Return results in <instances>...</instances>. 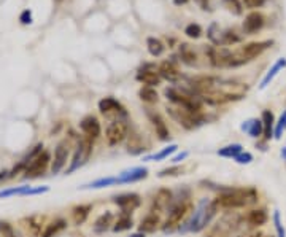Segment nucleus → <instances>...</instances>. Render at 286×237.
<instances>
[{
	"label": "nucleus",
	"mask_w": 286,
	"mask_h": 237,
	"mask_svg": "<svg viewBox=\"0 0 286 237\" xmlns=\"http://www.w3.org/2000/svg\"><path fill=\"white\" fill-rule=\"evenodd\" d=\"M258 198L255 188H227L213 199V204L218 210H237L256 204Z\"/></svg>",
	"instance_id": "f257e3e1"
},
{
	"label": "nucleus",
	"mask_w": 286,
	"mask_h": 237,
	"mask_svg": "<svg viewBox=\"0 0 286 237\" xmlns=\"http://www.w3.org/2000/svg\"><path fill=\"white\" fill-rule=\"evenodd\" d=\"M216 212H218V209L215 207L213 201L207 199V198L201 199V202L197 204V207L193 213L191 220L184 224V228H180V231H191V232L204 231L216 217Z\"/></svg>",
	"instance_id": "f03ea898"
},
{
	"label": "nucleus",
	"mask_w": 286,
	"mask_h": 237,
	"mask_svg": "<svg viewBox=\"0 0 286 237\" xmlns=\"http://www.w3.org/2000/svg\"><path fill=\"white\" fill-rule=\"evenodd\" d=\"M164 96L175 107H180V109L193 113H202V101L199 99V96H196L188 88H173V86H170L164 91Z\"/></svg>",
	"instance_id": "7ed1b4c3"
},
{
	"label": "nucleus",
	"mask_w": 286,
	"mask_h": 237,
	"mask_svg": "<svg viewBox=\"0 0 286 237\" xmlns=\"http://www.w3.org/2000/svg\"><path fill=\"white\" fill-rule=\"evenodd\" d=\"M273 45L272 40H266V41H253L248 43V45L242 46L237 51H232V56H230V67H240L245 66V64L255 61L258 56H261L264 51L269 50Z\"/></svg>",
	"instance_id": "20e7f679"
},
{
	"label": "nucleus",
	"mask_w": 286,
	"mask_h": 237,
	"mask_svg": "<svg viewBox=\"0 0 286 237\" xmlns=\"http://www.w3.org/2000/svg\"><path fill=\"white\" fill-rule=\"evenodd\" d=\"M244 224V217L237 213H227L210 226L205 237H232Z\"/></svg>",
	"instance_id": "39448f33"
},
{
	"label": "nucleus",
	"mask_w": 286,
	"mask_h": 237,
	"mask_svg": "<svg viewBox=\"0 0 286 237\" xmlns=\"http://www.w3.org/2000/svg\"><path fill=\"white\" fill-rule=\"evenodd\" d=\"M167 113L170 115V118L173 121H177L181 127H184L186 131H194L199 126H202L205 123V116L202 113H193L188 110H183L180 107H167Z\"/></svg>",
	"instance_id": "423d86ee"
},
{
	"label": "nucleus",
	"mask_w": 286,
	"mask_h": 237,
	"mask_svg": "<svg viewBox=\"0 0 286 237\" xmlns=\"http://www.w3.org/2000/svg\"><path fill=\"white\" fill-rule=\"evenodd\" d=\"M194 209L191 201H180L178 204H175L169 209V217L166 223L162 224V231L164 232H173L177 228H180L181 221L188 217L191 210Z\"/></svg>",
	"instance_id": "0eeeda50"
},
{
	"label": "nucleus",
	"mask_w": 286,
	"mask_h": 237,
	"mask_svg": "<svg viewBox=\"0 0 286 237\" xmlns=\"http://www.w3.org/2000/svg\"><path fill=\"white\" fill-rule=\"evenodd\" d=\"M94 140L91 138H87V137H83L78 145H76L75 148V152H73V156H72V161H70V164L69 167L65 169V175H70L73 174L75 170H78L80 167H83L87 161H89L92 152H94Z\"/></svg>",
	"instance_id": "6e6552de"
},
{
	"label": "nucleus",
	"mask_w": 286,
	"mask_h": 237,
	"mask_svg": "<svg viewBox=\"0 0 286 237\" xmlns=\"http://www.w3.org/2000/svg\"><path fill=\"white\" fill-rule=\"evenodd\" d=\"M99 112L112 121H124L127 118L126 107L115 98H104L99 101Z\"/></svg>",
	"instance_id": "1a4fd4ad"
},
{
	"label": "nucleus",
	"mask_w": 286,
	"mask_h": 237,
	"mask_svg": "<svg viewBox=\"0 0 286 237\" xmlns=\"http://www.w3.org/2000/svg\"><path fill=\"white\" fill-rule=\"evenodd\" d=\"M51 166V155L46 152V150H43V152L35 158L32 159L29 166L24 169V178L26 180H32V178H38L41 177L45 172L48 170V167Z\"/></svg>",
	"instance_id": "9d476101"
},
{
	"label": "nucleus",
	"mask_w": 286,
	"mask_h": 237,
	"mask_svg": "<svg viewBox=\"0 0 286 237\" xmlns=\"http://www.w3.org/2000/svg\"><path fill=\"white\" fill-rule=\"evenodd\" d=\"M105 137L110 147H116L119 144H123L129 137V124L126 121H112L107 126Z\"/></svg>",
	"instance_id": "9b49d317"
},
{
	"label": "nucleus",
	"mask_w": 286,
	"mask_h": 237,
	"mask_svg": "<svg viewBox=\"0 0 286 237\" xmlns=\"http://www.w3.org/2000/svg\"><path fill=\"white\" fill-rule=\"evenodd\" d=\"M69 156H70V142L67 138H64L56 145V148H54V158L51 159V166H50L51 174L54 175L59 174L65 167V164H67Z\"/></svg>",
	"instance_id": "f8f14e48"
},
{
	"label": "nucleus",
	"mask_w": 286,
	"mask_h": 237,
	"mask_svg": "<svg viewBox=\"0 0 286 237\" xmlns=\"http://www.w3.org/2000/svg\"><path fill=\"white\" fill-rule=\"evenodd\" d=\"M208 61L213 67L216 69H230V56H232V51H229L226 46H212L207 51Z\"/></svg>",
	"instance_id": "ddd939ff"
},
{
	"label": "nucleus",
	"mask_w": 286,
	"mask_h": 237,
	"mask_svg": "<svg viewBox=\"0 0 286 237\" xmlns=\"http://www.w3.org/2000/svg\"><path fill=\"white\" fill-rule=\"evenodd\" d=\"M137 81L143 83L145 86H151V88H156L158 84H161V77L158 73V67L155 66V64H143V66L138 69L137 75H135Z\"/></svg>",
	"instance_id": "4468645a"
},
{
	"label": "nucleus",
	"mask_w": 286,
	"mask_h": 237,
	"mask_svg": "<svg viewBox=\"0 0 286 237\" xmlns=\"http://www.w3.org/2000/svg\"><path fill=\"white\" fill-rule=\"evenodd\" d=\"M112 201H113V204H116V206L121 209V212L129 213V215L137 207H140V204H141V199L137 193H124V195L115 196Z\"/></svg>",
	"instance_id": "2eb2a0df"
},
{
	"label": "nucleus",
	"mask_w": 286,
	"mask_h": 237,
	"mask_svg": "<svg viewBox=\"0 0 286 237\" xmlns=\"http://www.w3.org/2000/svg\"><path fill=\"white\" fill-rule=\"evenodd\" d=\"M80 129H81V132L84 134V137L91 138V140L99 138V137H101V134H102V126H101V123H99V120L94 115L84 116L83 120L80 121Z\"/></svg>",
	"instance_id": "dca6fc26"
},
{
	"label": "nucleus",
	"mask_w": 286,
	"mask_h": 237,
	"mask_svg": "<svg viewBox=\"0 0 286 237\" xmlns=\"http://www.w3.org/2000/svg\"><path fill=\"white\" fill-rule=\"evenodd\" d=\"M172 199H173V193L169 188H161L155 195V198H153L151 213L167 210L170 207V204H172Z\"/></svg>",
	"instance_id": "f3484780"
},
{
	"label": "nucleus",
	"mask_w": 286,
	"mask_h": 237,
	"mask_svg": "<svg viewBox=\"0 0 286 237\" xmlns=\"http://www.w3.org/2000/svg\"><path fill=\"white\" fill-rule=\"evenodd\" d=\"M147 116L150 118L151 124L155 126V131H156L158 138L162 140V142H169V140H170V131H169L166 121H164V118L159 113L151 112V110H147Z\"/></svg>",
	"instance_id": "a211bd4d"
},
{
	"label": "nucleus",
	"mask_w": 286,
	"mask_h": 237,
	"mask_svg": "<svg viewBox=\"0 0 286 237\" xmlns=\"http://www.w3.org/2000/svg\"><path fill=\"white\" fill-rule=\"evenodd\" d=\"M148 177V169L147 167H132L124 172H121L118 175V185H127V183H135L141 181Z\"/></svg>",
	"instance_id": "6ab92c4d"
},
{
	"label": "nucleus",
	"mask_w": 286,
	"mask_h": 237,
	"mask_svg": "<svg viewBox=\"0 0 286 237\" xmlns=\"http://www.w3.org/2000/svg\"><path fill=\"white\" fill-rule=\"evenodd\" d=\"M158 73L162 80H167L170 83H177L180 80V70L173 61H164L158 67Z\"/></svg>",
	"instance_id": "aec40b11"
},
{
	"label": "nucleus",
	"mask_w": 286,
	"mask_h": 237,
	"mask_svg": "<svg viewBox=\"0 0 286 237\" xmlns=\"http://www.w3.org/2000/svg\"><path fill=\"white\" fill-rule=\"evenodd\" d=\"M266 24V18H264L259 12H251L245 21H244V30L247 32L248 35L256 34L258 30H261Z\"/></svg>",
	"instance_id": "412c9836"
},
{
	"label": "nucleus",
	"mask_w": 286,
	"mask_h": 237,
	"mask_svg": "<svg viewBox=\"0 0 286 237\" xmlns=\"http://www.w3.org/2000/svg\"><path fill=\"white\" fill-rule=\"evenodd\" d=\"M269 220V215L266 209H253L247 215H244V223H247L250 228H259V226L266 224Z\"/></svg>",
	"instance_id": "4be33fe9"
},
{
	"label": "nucleus",
	"mask_w": 286,
	"mask_h": 237,
	"mask_svg": "<svg viewBox=\"0 0 286 237\" xmlns=\"http://www.w3.org/2000/svg\"><path fill=\"white\" fill-rule=\"evenodd\" d=\"M161 226V218L158 213H148L147 217H143L140 224H138V231L141 234H148V232H156V229Z\"/></svg>",
	"instance_id": "5701e85b"
},
{
	"label": "nucleus",
	"mask_w": 286,
	"mask_h": 237,
	"mask_svg": "<svg viewBox=\"0 0 286 237\" xmlns=\"http://www.w3.org/2000/svg\"><path fill=\"white\" fill-rule=\"evenodd\" d=\"M242 131L245 134H248L251 138H259L264 134V127H262V121L258 120V118H250V120L244 121V124L240 126Z\"/></svg>",
	"instance_id": "b1692460"
},
{
	"label": "nucleus",
	"mask_w": 286,
	"mask_h": 237,
	"mask_svg": "<svg viewBox=\"0 0 286 237\" xmlns=\"http://www.w3.org/2000/svg\"><path fill=\"white\" fill-rule=\"evenodd\" d=\"M113 223H115V215L112 212H105L94 221L92 229H94L96 234H104L110 228H113Z\"/></svg>",
	"instance_id": "393cba45"
},
{
	"label": "nucleus",
	"mask_w": 286,
	"mask_h": 237,
	"mask_svg": "<svg viewBox=\"0 0 286 237\" xmlns=\"http://www.w3.org/2000/svg\"><path fill=\"white\" fill-rule=\"evenodd\" d=\"M91 212H92V204H80V206H75L72 209L73 224H76V226L83 224L87 220V217H89Z\"/></svg>",
	"instance_id": "a878e982"
},
{
	"label": "nucleus",
	"mask_w": 286,
	"mask_h": 237,
	"mask_svg": "<svg viewBox=\"0 0 286 237\" xmlns=\"http://www.w3.org/2000/svg\"><path fill=\"white\" fill-rule=\"evenodd\" d=\"M284 67H286V59L280 58V59L272 66V69H270L266 75H264V78H262V81H261V84H259V88H261V89H266L267 86L272 83V80L277 77V75H278Z\"/></svg>",
	"instance_id": "bb28decb"
},
{
	"label": "nucleus",
	"mask_w": 286,
	"mask_h": 237,
	"mask_svg": "<svg viewBox=\"0 0 286 237\" xmlns=\"http://www.w3.org/2000/svg\"><path fill=\"white\" fill-rule=\"evenodd\" d=\"M65 229H67V221H65L64 218H58V220L51 221L50 224H46L45 231L41 232L40 237H56Z\"/></svg>",
	"instance_id": "cd10ccee"
},
{
	"label": "nucleus",
	"mask_w": 286,
	"mask_h": 237,
	"mask_svg": "<svg viewBox=\"0 0 286 237\" xmlns=\"http://www.w3.org/2000/svg\"><path fill=\"white\" fill-rule=\"evenodd\" d=\"M261 121H262V127H264V140H270L273 137V129H275V118L273 113L270 110H264L262 116H261Z\"/></svg>",
	"instance_id": "c85d7f7f"
},
{
	"label": "nucleus",
	"mask_w": 286,
	"mask_h": 237,
	"mask_svg": "<svg viewBox=\"0 0 286 237\" xmlns=\"http://www.w3.org/2000/svg\"><path fill=\"white\" fill-rule=\"evenodd\" d=\"M177 150H178V145L172 144V145H169L166 148H162L161 152H158L155 155L145 156V158H143V161H153V163H159V161H164V159H167L169 156H172L175 152H177Z\"/></svg>",
	"instance_id": "c756f323"
},
{
	"label": "nucleus",
	"mask_w": 286,
	"mask_h": 237,
	"mask_svg": "<svg viewBox=\"0 0 286 237\" xmlns=\"http://www.w3.org/2000/svg\"><path fill=\"white\" fill-rule=\"evenodd\" d=\"M127 138H129L127 153H130V155H141L143 152H145V150H148V148H145V145H143L141 137L138 134H130Z\"/></svg>",
	"instance_id": "7c9ffc66"
},
{
	"label": "nucleus",
	"mask_w": 286,
	"mask_h": 237,
	"mask_svg": "<svg viewBox=\"0 0 286 237\" xmlns=\"http://www.w3.org/2000/svg\"><path fill=\"white\" fill-rule=\"evenodd\" d=\"M113 185H118V177H102V178L91 181L89 185L81 186V189H101V188L113 186Z\"/></svg>",
	"instance_id": "2f4dec72"
},
{
	"label": "nucleus",
	"mask_w": 286,
	"mask_h": 237,
	"mask_svg": "<svg viewBox=\"0 0 286 237\" xmlns=\"http://www.w3.org/2000/svg\"><path fill=\"white\" fill-rule=\"evenodd\" d=\"M180 59L183 64H186V66H196L197 62V55L194 53V50L186 45V43H183V45H180Z\"/></svg>",
	"instance_id": "473e14b6"
},
{
	"label": "nucleus",
	"mask_w": 286,
	"mask_h": 237,
	"mask_svg": "<svg viewBox=\"0 0 286 237\" xmlns=\"http://www.w3.org/2000/svg\"><path fill=\"white\" fill-rule=\"evenodd\" d=\"M30 191H32V186H27V185L7 188L4 191H0V199H7L12 196H30Z\"/></svg>",
	"instance_id": "72a5a7b5"
},
{
	"label": "nucleus",
	"mask_w": 286,
	"mask_h": 237,
	"mask_svg": "<svg viewBox=\"0 0 286 237\" xmlns=\"http://www.w3.org/2000/svg\"><path fill=\"white\" fill-rule=\"evenodd\" d=\"M138 98L145 104H156L159 101V94L155 88H151V86H141L138 91Z\"/></svg>",
	"instance_id": "f704fd0d"
},
{
	"label": "nucleus",
	"mask_w": 286,
	"mask_h": 237,
	"mask_svg": "<svg viewBox=\"0 0 286 237\" xmlns=\"http://www.w3.org/2000/svg\"><path fill=\"white\" fill-rule=\"evenodd\" d=\"M132 226H134V221H132V217L129 213H121V217L113 223V232H124L129 231Z\"/></svg>",
	"instance_id": "c9c22d12"
},
{
	"label": "nucleus",
	"mask_w": 286,
	"mask_h": 237,
	"mask_svg": "<svg viewBox=\"0 0 286 237\" xmlns=\"http://www.w3.org/2000/svg\"><path fill=\"white\" fill-rule=\"evenodd\" d=\"M242 152H244V147H242L240 144H230V145H226L223 148H219L218 150V156L227 158V159H234Z\"/></svg>",
	"instance_id": "e433bc0d"
},
{
	"label": "nucleus",
	"mask_w": 286,
	"mask_h": 237,
	"mask_svg": "<svg viewBox=\"0 0 286 237\" xmlns=\"http://www.w3.org/2000/svg\"><path fill=\"white\" fill-rule=\"evenodd\" d=\"M147 48H148V53L151 56H155V58H159L164 50H166V46H164V43L159 40V38H155V37H150L147 40Z\"/></svg>",
	"instance_id": "4c0bfd02"
},
{
	"label": "nucleus",
	"mask_w": 286,
	"mask_h": 237,
	"mask_svg": "<svg viewBox=\"0 0 286 237\" xmlns=\"http://www.w3.org/2000/svg\"><path fill=\"white\" fill-rule=\"evenodd\" d=\"M221 2L227 8V12H230L232 15L240 16L242 13H244V7H242L240 0H221Z\"/></svg>",
	"instance_id": "58836bf2"
},
{
	"label": "nucleus",
	"mask_w": 286,
	"mask_h": 237,
	"mask_svg": "<svg viewBox=\"0 0 286 237\" xmlns=\"http://www.w3.org/2000/svg\"><path fill=\"white\" fill-rule=\"evenodd\" d=\"M27 228L30 229V232L34 235H38L40 231H41V223H43V217H40V215H34V217L27 218Z\"/></svg>",
	"instance_id": "ea45409f"
},
{
	"label": "nucleus",
	"mask_w": 286,
	"mask_h": 237,
	"mask_svg": "<svg viewBox=\"0 0 286 237\" xmlns=\"http://www.w3.org/2000/svg\"><path fill=\"white\" fill-rule=\"evenodd\" d=\"M286 129V110H283L281 116H280V120L275 123V129H273V137L280 140L281 135H283V131Z\"/></svg>",
	"instance_id": "a19ab883"
},
{
	"label": "nucleus",
	"mask_w": 286,
	"mask_h": 237,
	"mask_svg": "<svg viewBox=\"0 0 286 237\" xmlns=\"http://www.w3.org/2000/svg\"><path fill=\"white\" fill-rule=\"evenodd\" d=\"M183 174V167L180 166H172V167H167V169H162L158 177L159 178H167V177H178Z\"/></svg>",
	"instance_id": "79ce46f5"
},
{
	"label": "nucleus",
	"mask_w": 286,
	"mask_h": 237,
	"mask_svg": "<svg viewBox=\"0 0 286 237\" xmlns=\"http://www.w3.org/2000/svg\"><path fill=\"white\" fill-rule=\"evenodd\" d=\"M184 34L188 35L189 38H199L202 35V27L197 24V23H191V24L186 26Z\"/></svg>",
	"instance_id": "37998d69"
},
{
	"label": "nucleus",
	"mask_w": 286,
	"mask_h": 237,
	"mask_svg": "<svg viewBox=\"0 0 286 237\" xmlns=\"http://www.w3.org/2000/svg\"><path fill=\"white\" fill-rule=\"evenodd\" d=\"M273 226H275V231H277V237H286V231L283 228V223H281L278 210L273 212Z\"/></svg>",
	"instance_id": "c03bdc74"
},
{
	"label": "nucleus",
	"mask_w": 286,
	"mask_h": 237,
	"mask_svg": "<svg viewBox=\"0 0 286 237\" xmlns=\"http://www.w3.org/2000/svg\"><path fill=\"white\" fill-rule=\"evenodd\" d=\"M234 161H235L237 164H242V166H244V164H250L251 161H253V155L250 152H242L240 155H237L234 158Z\"/></svg>",
	"instance_id": "a18cd8bd"
},
{
	"label": "nucleus",
	"mask_w": 286,
	"mask_h": 237,
	"mask_svg": "<svg viewBox=\"0 0 286 237\" xmlns=\"http://www.w3.org/2000/svg\"><path fill=\"white\" fill-rule=\"evenodd\" d=\"M244 4L248 8H261L267 4V0H244Z\"/></svg>",
	"instance_id": "49530a36"
},
{
	"label": "nucleus",
	"mask_w": 286,
	"mask_h": 237,
	"mask_svg": "<svg viewBox=\"0 0 286 237\" xmlns=\"http://www.w3.org/2000/svg\"><path fill=\"white\" fill-rule=\"evenodd\" d=\"M19 21L23 24H30L32 23V12H30V10H24V12L21 13V16H19Z\"/></svg>",
	"instance_id": "de8ad7c7"
},
{
	"label": "nucleus",
	"mask_w": 286,
	"mask_h": 237,
	"mask_svg": "<svg viewBox=\"0 0 286 237\" xmlns=\"http://www.w3.org/2000/svg\"><path fill=\"white\" fill-rule=\"evenodd\" d=\"M188 156H189V152L178 153L177 156H173V158H172V163H175V164H177V163H181V161H184V159L188 158Z\"/></svg>",
	"instance_id": "09e8293b"
},
{
	"label": "nucleus",
	"mask_w": 286,
	"mask_h": 237,
	"mask_svg": "<svg viewBox=\"0 0 286 237\" xmlns=\"http://www.w3.org/2000/svg\"><path fill=\"white\" fill-rule=\"evenodd\" d=\"M8 174H10V170H2L0 172V181H4L8 178Z\"/></svg>",
	"instance_id": "8fccbe9b"
},
{
	"label": "nucleus",
	"mask_w": 286,
	"mask_h": 237,
	"mask_svg": "<svg viewBox=\"0 0 286 237\" xmlns=\"http://www.w3.org/2000/svg\"><path fill=\"white\" fill-rule=\"evenodd\" d=\"M242 237H264V234H262V232H251V234L242 235Z\"/></svg>",
	"instance_id": "3c124183"
},
{
	"label": "nucleus",
	"mask_w": 286,
	"mask_h": 237,
	"mask_svg": "<svg viewBox=\"0 0 286 237\" xmlns=\"http://www.w3.org/2000/svg\"><path fill=\"white\" fill-rule=\"evenodd\" d=\"M186 2H188V0H173L175 5H184Z\"/></svg>",
	"instance_id": "603ef678"
},
{
	"label": "nucleus",
	"mask_w": 286,
	"mask_h": 237,
	"mask_svg": "<svg viewBox=\"0 0 286 237\" xmlns=\"http://www.w3.org/2000/svg\"><path fill=\"white\" fill-rule=\"evenodd\" d=\"M281 158L286 161V147H284V148H281Z\"/></svg>",
	"instance_id": "864d4df0"
},
{
	"label": "nucleus",
	"mask_w": 286,
	"mask_h": 237,
	"mask_svg": "<svg viewBox=\"0 0 286 237\" xmlns=\"http://www.w3.org/2000/svg\"><path fill=\"white\" fill-rule=\"evenodd\" d=\"M7 237H16L15 234H10V235H7Z\"/></svg>",
	"instance_id": "5fc2aeb1"
},
{
	"label": "nucleus",
	"mask_w": 286,
	"mask_h": 237,
	"mask_svg": "<svg viewBox=\"0 0 286 237\" xmlns=\"http://www.w3.org/2000/svg\"><path fill=\"white\" fill-rule=\"evenodd\" d=\"M264 237H272V235H264Z\"/></svg>",
	"instance_id": "6e6d98bb"
}]
</instances>
